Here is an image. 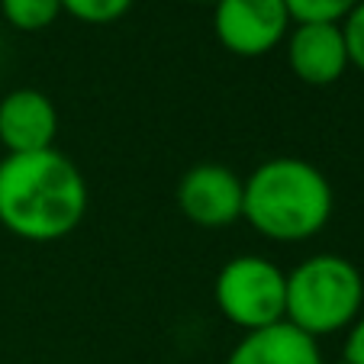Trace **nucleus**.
I'll return each instance as SVG.
<instances>
[{
	"label": "nucleus",
	"instance_id": "nucleus-1",
	"mask_svg": "<svg viewBox=\"0 0 364 364\" xmlns=\"http://www.w3.org/2000/svg\"><path fill=\"white\" fill-rule=\"evenodd\" d=\"M87 213V181L58 149L0 159V226L23 242L68 239Z\"/></svg>",
	"mask_w": 364,
	"mask_h": 364
},
{
	"label": "nucleus",
	"instance_id": "nucleus-2",
	"mask_svg": "<svg viewBox=\"0 0 364 364\" xmlns=\"http://www.w3.org/2000/svg\"><path fill=\"white\" fill-rule=\"evenodd\" d=\"M336 193L313 161L274 155L242 178V220L262 239L296 245L319 235L332 220Z\"/></svg>",
	"mask_w": 364,
	"mask_h": 364
},
{
	"label": "nucleus",
	"instance_id": "nucleus-3",
	"mask_svg": "<svg viewBox=\"0 0 364 364\" xmlns=\"http://www.w3.org/2000/svg\"><path fill=\"white\" fill-rule=\"evenodd\" d=\"M364 313V277L345 255L319 252L287 271V319L319 342L345 332Z\"/></svg>",
	"mask_w": 364,
	"mask_h": 364
},
{
	"label": "nucleus",
	"instance_id": "nucleus-4",
	"mask_svg": "<svg viewBox=\"0 0 364 364\" xmlns=\"http://www.w3.org/2000/svg\"><path fill=\"white\" fill-rule=\"evenodd\" d=\"M213 300L235 329H268L287 313V271L262 255H235L216 274Z\"/></svg>",
	"mask_w": 364,
	"mask_h": 364
},
{
	"label": "nucleus",
	"instance_id": "nucleus-5",
	"mask_svg": "<svg viewBox=\"0 0 364 364\" xmlns=\"http://www.w3.org/2000/svg\"><path fill=\"white\" fill-rule=\"evenodd\" d=\"M290 20L284 0H216L213 33L235 58H262L284 46Z\"/></svg>",
	"mask_w": 364,
	"mask_h": 364
},
{
	"label": "nucleus",
	"instance_id": "nucleus-6",
	"mask_svg": "<svg viewBox=\"0 0 364 364\" xmlns=\"http://www.w3.org/2000/svg\"><path fill=\"white\" fill-rule=\"evenodd\" d=\"M174 200L187 223L200 229H226L242 220V178L226 165L203 161L181 174Z\"/></svg>",
	"mask_w": 364,
	"mask_h": 364
},
{
	"label": "nucleus",
	"instance_id": "nucleus-7",
	"mask_svg": "<svg viewBox=\"0 0 364 364\" xmlns=\"http://www.w3.org/2000/svg\"><path fill=\"white\" fill-rule=\"evenodd\" d=\"M284 48H287V65L294 77L309 87L338 84L351 68L338 23H294L284 39Z\"/></svg>",
	"mask_w": 364,
	"mask_h": 364
},
{
	"label": "nucleus",
	"instance_id": "nucleus-8",
	"mask_svg": "<svg viewBox=\"0 0 364 364\" xmlns=\"http://www.w3.org/2000/svg\"><path fill=\"white\" fill-rule=\"evenodd\" d=\"M58 110L52 97L36 87H16L0 100V145L7 155L55 149Z\"/></svg>",
	"mask_w": 364,
	"mask_h": 364
},
{
	"label": "nucleus",
	"instance_id": "nucleus-9",
	"mask_svg": "<svg viewBox=\"0 0 364 364\" xmlns=\"http://www.w3.org/2000/svg\"><path fill=\"white\" fill-rule=\"evenodd\" d=\"M223 364H326L319 342L296 326L274 323L268 329L242 332V338L229 348Z\"/></svg>",
	"mask_w": 364,
	"mask_h": 364
},
{
	"label": "nucleus",
	"instance_id": "nucleus-10",
	"mask_svg": "<svg viewBox=\"0 0 364 364\" xmlns=\"http://www.w3.org/2000/svg\"><path fill=\"white\" fill-rule=\"evenodd\" d=\"M0 16L16 33H42L62 16V0H0Z\"/></svg>",
	"mask_w": 364,
	"mask_h": 364
},
{
	"label": "nucleus",
	"instance_id": "nucleus-11",
	"mask_svg": "<svg viewBox=\"0 0 364 364\" xmlns=\"http://www.w3.org/2000/svg\"><path fill=\"white\" fill-rule=\"evenodd\" d=\"M136 0H62V14L87 26H107L123 20Z\"/></svg>",
	"mask_w": 364,
	"mask_h": 364
},
{
	"label": "nucleus",
	"instance_id": "nucleus-12",
	"mask_svg": "<svg viewBox=\"0 0 364 364\" xmlns=\"http://www.w3.org/2000/svg\"><path fill=\"white\" fill-rule=\"evenodd\" d=\"M294 23H342L358 0H284Z\"/></svg>",
	"mask_w": 364,
	"mask_h": 364
},
{
	"label": "nucleus",
	"instance_id": "nucleus-13",
	"mask_svg": "<svg viewBox=\"0 0 364 364\" xmlns=\"http://www.w3.org/2000/svg\"><path fill=\"white\" fill-rule=\"evenodd\" d=\"M338 26H342V36H345V48H348V65L364 71V0H358L351 7V14Z\"/></svg>",
	"mask_w": 364,
	"mask_h": 364
},
{
	"label": "nucleus",
	"instance_id": "nucleus-14",
	"mask_svg": "<svg viewBox=\"0 0 364 364\" xmlns=\"http://www.w3.org/2000/svg\"><path fill=\"white\" fill-rule=\"evenodd\" d=\"M348 336H345V351H342V361L348 364H364V313L348 326Z\"/></svg>",
	"mask_w": 364,
	"mask_h": 364
},
{
	"label": "nucleus",
	"instance_id": "nucleus-15",
	"mask_svg": "<svg viewBox=\"0 0 364 364\" xmlns=\"http://www.w3.org/2000/svg\"><path fill=\"white\" fill-rule=\"evenodd\" d=\"M191 4H210V7H213L216 0H191Z\"/></svg>",
	"mask_w": 364,
	"mask_h": 364
},
{
	"label": "nucleus",
	"instance_id": "nucleus-16",
	"mask_svg": "<svg viewBox=\"0 0 364 364\" xmlns=\"http://www.w3.org/2000/svg\"><path fill=\"white\" fill-rule=\"evenodd\" d=\"M336 364H348V361H336Z\"/></svg>",
	"mask_w": 364,
	"mask_h": 364
}]
</instances>
